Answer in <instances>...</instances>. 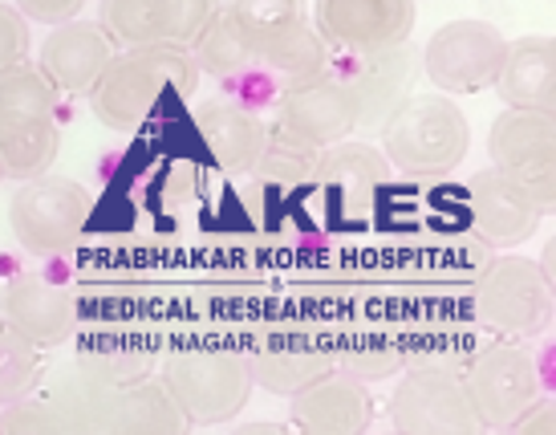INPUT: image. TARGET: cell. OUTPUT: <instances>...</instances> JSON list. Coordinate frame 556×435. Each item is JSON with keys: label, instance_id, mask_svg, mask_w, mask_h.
Wrapping results in <instances>:
<instances>
[{"label": "cell", "instance_id": "1", "mask_svg": "<svg viewBox=\"0 0 556 435\" xmlns=\"http://www.w3.org/2000/svg\"><path fill=\"white\" fill-rule=\"evenodd\" d=\"M200 90V70L187 49H126L114 53L102 78L93 82L90 110L110 130H135L167 98H191Z\"/></svg>", "mask_w": 556, "mask_h": 435}, {"label": "cell", "instance_id": "2", "mask_svg": "<svg viewBox=\"0 0 556 435\" xmlns=\"http://www.w3.org/2000/svg\"><path fill=\"white\" fill-rule=\"evenodd\" d=\"M378 130H382V159L390 163V172L399 167L402 175H415V179L455 172L471 147L464 110L443 94H410Z\"/></svg>", "mask_w": 556, "mask_h": 435}, {"label": "cell", "instance_id": "3", "mask_svg": "<svg viewBox=\"0 0 556 435\" xmlns=\"http://www.w3.org/2000/svg\"><path fill=\"white\" fill-rule=\"evenodd\" d=\"M167 399L179 407L187 427H216L236 420L252 399V374L248 355L228 346H187L163 358L155 374Z\"/></svg>", "mask_w": 556, "mask_h": 435}, {"label": "cell", "instance_id": "4", "mask_svg": "<svg viewBox=\"0 0 556 435\" xmlns=\"http://www.w3.org/2000/svg\"><path fill=\"white\" fill-rule=\"evenodd\" d=\"M476 322L495 343H525L553 322V281L528 257H495L476 285Z\"/></svg>", "mask_w": 556, "mask_h": 435}, {"label": "cell", "instance_id": "5", "mask_svg": "<svg viewBox=\"0 0 556 435\" xmlns=\"http://www.w3.org/2000/svg\"><path fill=\"white\" fill-rule=\"evenodd\" d=\"M228 13L244 29L252 58L264 70H277L289 82L321 78L329 70V49L296 0H236Z\"/></svg>", "mask_w": 556, "mask_h": 435}, {"label": "cell", "instance_id": "6", "mask_svg": "<svg viewBox=\"0 0 556 435\" xmlns=\"http://www.w3.org/2000/svg\"><path fill=\"white\" fill-rule=\"evenodd\" d=\"M90 224V191L65 175H37L16 184L9 200V228L29 257H62Z\"/></svg>", "mask_w": 556, "mask_h": 435}, {"label": "cell", "instance_id": "7", "mask_svg": "<svg viewBox=\"0 0 556 435\" xmlns=\"http://www.w3.org/2000/svg\"><path fill=\"white\" fill-rule=\"evenodd\" d=\"M357 102L341 74L325 70L321 78L289 82L277 98V123L268 126V139L321 156L338 142L354 139Z\"/></svg>", "mask_w": 556, "mask_h": 435}, {"label": "cell", "instance_id": "8", "mask_svg": "<svg viewBox=\"0 0 556 435\" xmlns=\"http://www.w3.org/2000/svg\"><path fill=\"white\" fill-rule=\"evenodd\" d=\"M467 399L476 407L483 432H508L532 403H541V374L525 346L488 343L459 366Z\"/></svg>", "mask_w": 556, "mask_h": 435}, {"label": "cell", "instance_id": "9", "mask_svg": "<svg viewBox=\"0 0 556 435\" xmlns=\"http://www.w3.org/2000/svg\"><path fill=\"white\" fill-rule=\"evenodd\" d=\"M504 49H508V37L495 25L476 21V16H459L431 33L418 65L455 102L459 94H479L492 86L500 62H504Z\"/></svg>", "mask_w": 556, "mask_h": 435}, {"label": "cell", "instance_id": "10", "mask_svg": "<svg viewBox=\"0 0 556 435\" xmlns=\"http://www.w3.org/2000/svg\"><path fill=\"white\" fill-rule=\"evenodd\" d=\"M399 435H483L476 407L459 383V366H415L390 395Z\"/></svg>", "mask_w": 556, "mask_h": 435}, {"label": "cell", "instance_id": "11", "mask_svg": "<svg viewBox=\"0 0 556 435\" xmlns=\"http://www.w3.org/2000/svg\"><path fill=\"white\" fill-rule=\"evenodd\" d=\"M216 9L219 4L212 0H106L98 9V25L118 53L159 46L191 53L195 37L216 16Z\"/></svg>", "mask_w": 556, "mask_h": 435}, {"label": "cell", "instance_id": "12", "mask_svg": "<svg viewBox=\"0 0 556 435\" xmlns=\"http://www.w3.org/2000/svg\"><path fill=\"white\" fill-rule=\"evenodd\" d=\"M488 156L495 172L511 175L536 196L544 216L556 208V114L504 110L488 135Z\"/></svg>", "mask_w": 556, "mask_h": 435}, {"label": "cell", "instance_id": "13", "mask_svg": "<svg viewBox=\"0 0 556 435\" xmlns=\"http://www.w3.org/2000/svg\"><path fill=\"white\" fill-rule=\"evenodd\" d=\"M313 29L350 58H370L387 49L406 46L415 29V4L410 0H321L313 4Z\"/></svg>", "mask_w": 556, "mask_h": 435}, {"label": "cell", "instance_id": "14", "mask_svg": "<svg viewBox=\"0 0 556 435\" xmlns=\"http://www.w3.org/2000/svg\"><path fill=\"white\" fill-rule=\"evenodd\" d=\"M0 322L16 330L29 346L46 350V346H62L74 334V326H78V301L58 281L37 277V273H21L0 294Z\"/></svg>", "mask_w": 556, "mask_h": 435}, {"label": "cell", "instance_id": "15", "mask_svg": "<svg viewBox=\"0 0 556 435\" xmlns=\"http://www.w3.org/2000/svg\"><path fill=\"white\" fill-rule=\"evenodd\" d=\"M467 200H471V224H476V233L488 245H500V249L525 245L544 220V208L536 203V196L520 179L495 172V167H483V172L471 175Z\"/></svg>", "mask_w": 556, "mask_h": 435}, {"label": "cell", "instance_id": "16", "mask_svg": "<svg viewBox=\"0 0 556 435\" xmlns=\"http://www.w3.org/2000/svg\"><path fill=\"white\" fill-rule=\"evenodd\" d=\"M374 399L350 374H325L321 383L289 399V435H370Z\"/></svg>", "mask_w": 556, "mask_h": 435}, {"label": "cell", "instance_id": "17", "mask_svg": "<svg viewBox=\"0 0 556 435\" xmlns=\"http://www.w3.org/2000/svg\"><path fill=\"white\" fill-rule=\"evenodd\" d=\"M338 74L357 102V130H378L415 94L418 49L406 41V46L387 49V53L354 58V65L338 70Z\"/></svg>", "mask_w": 556, "mask_h": 435}, {"label": "cell", "instance_id": "18", "mask_svg": "<svg viewBox=\"0 0 556 435\" xmlns=\"http://www.w3.org/2000/svg\"><path fill=\"white\" fill-rule=\"evenodd\" d=\"M207 156L224 175H252L268 151V123L232 98H207L191 110Z\"/></svg>", "mask_w": 556, "mask_h": 435}, {"label": "cell", "instance_id": "19", "mask_svg": "<svg viewBox=\"0 0 556 435\" xmlns=\"http://www.w3.org/2000/svg\"><path fill=\"white\" fill-rule=\"evenodd\" d=\"M114 53L118 49L110 46L102 25L78 16V21H70V25L49 33L33 65L41 70V78L58 94H90L93 82L102 78V70L110 65Z\"/></svg>", "mask_w": 556, "mask_h": 435}, {"label": "cell", "instance_id": "20", "mask_svg": "<svg viewBox=\"0 0 556 435\" xmlns=\"http://www.w3.org/2000/svg\"><path fill=\"white\" fill-rule=\"evenodd\" d=\"M504 110L556 114V41L553 33H528L504 49L500 74L492 82Z\"/></svg>", "mask_w": 556, "mask_h": 435}, {"label": "cell", "instance_id": "21", "mask_svg": "<svg viewBox=\"0 0 556 435\" xmlns=\"http://www.w3.org/2000/svg\"><path fill=\"white\" fill-rule=\"evenodd\" d=\"M118 395L123 390H110L102 378H93L78 358H74L70 366L41 378L33 399L46 407L65 435H106L110 411H114Z\"/></svg>", "mask_w": 556, "mask_h": 435}, {"label": "cell", "instance_id": "22", "mask_svg": "<svg viewBox=\"0 0 556 435\" xmlns=\"http://www.w3.org/2000/svg\"><path fill=\"white\" fill-rule=\"evenodd\" d=\"M333 358L338 355H329L321 346L289 338V343H268L256 355H248V374H252V387L293 399L313 383H321L325 374H333Z\"/></svg>", "mask_w": 556, "mask_h": 435}, {"label": "cell", "instance_id": "23", "mask_svg": "<svg viewBox=\"0 0 556 435\" xmlns=\"http://www.w3.org/2000/svg\"><path fill=\"white\" fill-rule=\"evenodd\" d=\"M313 184L333 191L338 200H370L378 187L390 184V163L370 142L345 139L317 156V163H313Z\"/></svg>", "mask_w": 556, "mask_h": 435}, {"label": "cell", "instance_id": "24", "mask_svg": "<svg viewBox=\"0 0 556 435\" xmlns=\"http://www.w3.org/2000/svg\"><path fill=\"white\" fill-rule=\"evenodd\" d=\"M106 435H191L179 407L167 399V390L159 387V378H142L135 387H126L114 399Z\"/></svg>", "mask_w": 556, "mask_h": 435}, {"label": "cell", "instance_id": "25", "mask_svg": "<svg viewBox=\"0 0 556 435\" xmlns=\"http://www.w3.org/2000/svg\"><path fill=\"white\" fill-rule=\"evenodd\" d=\"M58 123V90L41 78L33 62H21L0 74V135Z\"/></svg>", "mask_w": 556, "mask_h": 435}, {"label": "cell", "instance_id": "26", "mask_svg": "<svg viewBox=\"0 0 556 435\" xmlns=\"http://www.w3.org/2000/svg\"><path fill=\"white\" fill-rule=\"evenodd\" d=\"M191 62H195V70L203 74H212V78H240L244 70H252L256 65V58H252V46H248L244 29L232 21V13H228V4H219L216 16L203 25V33L195 37V46H191Z\"/></svg>", "mask_w": 556, "mask_h": 435}, {"label": "cell", "instance_id": "27", "mask_svg": "<svg viewBox=\"0 0 556 435\" xmlns=\"http://www.w3.org/2000/svg\"><path fill=\"white\" fill-rule=\"evenodd\" d=\"M41 378H46L41 350L29 346L16 330H9L0 322V411L33 399Z\"/></svg>", "mask_w": 556, "mask_h": 435}, {"label": "cell", "instance_id": "28", "mask_svg": "<svg viewBox=\"0 0 556 435\" xmlns=\"http://www.w3.org/2000/svg\"><path fill=\"white\" fill-rule=\"evenodd\" d=\"M78 362L93 378H102L110 390H126L142 378H151V358L126 343H93L81 350Z\"/></svg>", "mask_w": 556, "mask_h": 435}, {"label": "cell", "instance_id": "29", "mask_svg": "<svg viewBox=\"0 0 556 435\" xmlns=\"http://www.w3.org/2000/svg\"><path fill=\"white\" fill-rule=\"evenodd\" d=\"M402 366H406V355H402V346H394V343H362V346H354V350H345L341 358H333V371L350 374L357 383L399 374Z\"/></svg>", "mask_w": 556, "mask_h": 435}, {"label": "cell", "instance_id": "30", "mask_svg": "<svg viewBox=\"0 0 556 435\" xmlns=\"http://www.w3.org/2000/svg\"><path fill=\"white\" fill-rule=\"evenodd\" d=\"M313 163H317V156H309V151H296V147L268 139V151H264V159L256 163L252 175L273 187H301L313 184Z\"/></svg>", "mask_w": 556, "mask_h": 435}, {"label": "cell", "instance_id": "31", "mask_svg": "<svg viewBox=\"0 0 556 435\" xmlns=\"http://www.w3.org/2000/svg\"><path fill=\"white\" fill-rule=\"evenodd\" d=\"M0 435H65L53 415L37 399H25V403H13L0 411Z\"/></svg>", "mask_w": 556, "mask_h": 435}, {"label": "cell", "instance_id": "32", "mask_svg": "<svg viewBox=\"0 0 556 435\" xmlns=\"http://www.w3.org/2000/svg\"><path fill=\"white\" fill-rule=\"evenodd\" d=\"M21 62H29V25L16 4H0V74Z\"/></svg>", "mask_w": 556, "mask_h": 435}, {"label": "cell", "instance_id": "33", "mask_svg": "<svg viewBox=\"0 0 556 435\" xmlns=\"http://www.w3.org/2000/svg\"><path fill=\"white\" fill-rule=\"evenodd\" d=\"M16 13L25 16V25H49V29H62L70 21L81 16V0H21Z\"/></svg>", "mask_w": 556, "mask_h": 435}, {"label": "cell", "instance_id": "34", "mask_svg": "<svg viewBox=\"0 0 556 435\" xmlns=\"http://www.w3.org/2000/svg\"><path fill=\"white\" fill-rule=\"evenodd\" d=\"M508 435H556V403H553V399L532 403L520 420L511 423Z\"/></svg>", "mask_w": 556, "mask_h": 435}, {"label": "cell", "instance_id": "35", "mask_svg": "<svg viewBox=\"0 0 556 435\" xmlns=\"http://www.w3.org/2000/svg\"><path fill=\"white\" fill-rule=\"evenodd\" d=\"M232 435H289L285 423H268V420H256V423H240Z\"/></svg>", "mask_w": 556, "mask_h": 435}, {"label": "cell", "instance_id": "36", "mask_svg": "<svg viewBox=\"0 0 556 435\" xmlns=\"http://www.w3.org/2000/svg\"><path fill=\"white\" fill-rule=\"evenodd\" d=\"M387 435H399V432H387Z\"/></svg>", "mask_w": 556, "mask_h": 435}, {"label": "cell", "instance_id": "37", "mask_svg": "<svg viewBox=\"0 0 556 435\" xmlns=\"http://www.w3.org/2000/svg\"><path fill=\"white\" fill-rule=\"evenodd\" d=\"M0 179H4V175H0Z\"/></svg>", "mask_w": 556, "mask_h": 435}]
</instances>
